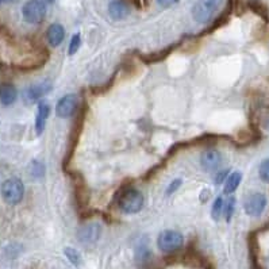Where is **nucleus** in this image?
Listing matches in <instances>:
<instances>
[{"label":"nucleus","instance_id":"9b49d317","mask_svg":"<svg viewBox=\"0 0 269 269\" xmlns=\"http://www.w3.org/2000/svg\"><path fill=\"white\" fill-rule=\"evenodd\" d=\"M108 14L114 20H122L130 14V8L123 0H112L108 4Z\"/></svg>","mask_w":269,"mask_h":269},{"label":"nucleus","instance_id":"ddd939ff","mask_svg":"<svg viewBox=\"0 0 269 269\" xmlns=\"http://www.w3.org/2000/svg\"><path fill=\"white\" fill-rule=\"evenodd\" d=\"M50 115V106L46 103H39L37 118H35V130L37 134H42L46 126V120Z\"/></svg>","mask_w":269,"mask_h":269},{"label":"nucleus","instance_id":"aec40b11","mask_svg":"<svg viewBox=\"0 0 269 269\" xmlns=\"http://www.w3.org/2000/svg\"><path fill=\"white\" fill-rule=\"evenodd\" d=\"M80 45H81L80 34H79V33H76V34L72 37V39H70L69 49H68V54H69V56H74V54H76L77 50L80 49Z\"/></svg>","mask_w":269,"mask_h":269},{"label":"nucleus","instance_id":"423d86ee","mask_svg":"<svg viewBox=\"0 0 269 269\" xmlns=\"http://www.w3.org/2000/svg\"><path fill=\"white\" fill-rule=\"evenodd\" d=\"M266 207V198L262 193H253L250 195L243 203L245 212L250 216H260Z\"/></svg>","mask_w":269,"mask_h":269},{"label":"nucleus","instance_id":"6e6552de","mask_svg":"<svg viewBox=\"0 0 269 269\" xmlns=\"http://www.w3.org/2000/svg\"><path fill=\"white\" fill-rule=\"evenodd\" d=\"M200 164L202 168L207 172H214L222 164V154L218 150H206L202 157H200Z\"/></svg>","mask_w":269,"mask_h":269},{"label":"nucleus","instance_id":"f03ea898","mask_svg":"<svg viewBox=\"0 0 269 269\" xmlns=\"http://www.w3.org/2000/svg\"><path fill=\"white\" fill-rule=\"evenodd\" d=\"M25 195V187L23 183L19 179H8L2 185V196H3L4 202L11 206L20 203L23 199Z\"/></svg>","mask_w":269,"mask_h":269},{"label":"nucleus","instance_id":"f8f14e48","mask_svg":"<svg viewBox=\"0 0 269 269\" xmlns=\"http://www.w3.org/2000/svg\"><path fill=\"white\" fill-rule=\"evenodd\" d=\"M46 37L47 42H49L52 46H58V45L64 41V38H65V29L60 23L50 25L49 29H47Z\"/></svg>","mask_w":269,"mask_h":269},{"label":"nucleus","instance_id":"a878e982","mask_svg":"<svg viewBox=\"0 0 269 269\" xmlns=\"http://www.w3.org/2000/svg\"><path fill=\"white\" fill-rule=\"evenodd\" d=\"M4 2H7V0H0V4H2V3H4Z\"/></svg>","mask_w":269,"mask_h":269},{"label":"nucleus","instance_id":"7ed1b4c3","mask_svg":"<svg viewBox=\"0 0 269 269\" xmlns=\"http://www.w3.org/2000/svg\"><path fill=\"white\" fill-rule=\"evenodd\" d=\"M22 14L27 23L38 25L46 16V6L42 0H29L22 8Z\"/></svg>","mask_w":269,"mask_h":269},{"label":"nucleus","instance_id":"cd10ccee","mask_svg":"<svg viewBox=\"0 0 269 269\" xmlns=\"http://www.w3.org/2000/svg\"><path fill=\"white\" fill-rule=\"evenodd\" d=\"M266 126H268V129H269V120H268V123H266Z\"/></svg>","mask_w":269,"mask_h":269},{"label":"nucleus","instance_id":"f3484780","mask_svg":"<svg viewBox=\"0 0 269 269\" xmlns=\"http://www.w3.org/2000/svg\"><path fill=\"white\" fill-rule=\"evenodd\" d=\"M234 207H235L234 198H230V199L227 200L226 203L223 204V215H225L227 222H230L231 216H233V214H234Z\"/></svg>","mask_w":269,"mask_h":269},{"label":"nucleus","instance_id":"4468645a","mask_svg":"<svg viewBox=\"0 0 269 269\" xmlns=\"http://www.w3.org/2000/svg\"><path fill=\"white\" fill-rule=\"evenodd\" d=\"M18 92L14 85L11 84H2L0 85V102L4 106H11L16 100Z\"/></svg>","mask_w":269,"mask_h":269},{"label":"nucleus","instance_id":"6ab92c4d","mask_svg":"<svg viewBox=\"0 0 269 269\" xmlns=\"http://www.w3.org/2000/svg\"><path fill=\"white\" fill-rule=\"evenodd\" d=\"M258 175H260V179H261L264 183H269V158L264 160V161L260 164Z\"/></svg>","mask_w":269,"mask_h":269},{"label":"nucleus","instance_id":"bb28decb","mask_svg":"<svg viewBox=\"0 0 269 269\" xmlns=\"http://www.w3.org/2000/svg\"><path fill=\"white\" fill-rule=\"evenodd\" d=\"M47 2H49V3H53L54 0H47Z\"/></svg>","mask_w":269,"mask_h":269},{"label":"nucleus","instance_id":"39448f33","mask_svg":"<svg viewBox=\"0 0 269 269\" xmlns=\"http://www.w3.org/2000/svg\"><path fill=\"white\" fill-rule=\"evenodd\" d=\"M157 245L164 253H172L175 250L180 249L183 245V235L179 231L165 230L158 235Z\"/></svg>","mask_w":269,"mask_h":269},{"label":"nucleus","instance_id":"b1692460","mask_svg":"<svg viewBox=\"0 0 269 269\" xmlns=\"http://www.w3.org/2000/svg\"><path fill=\"white\" fill-rule=\"evenodd\" d=\"M180 185H181V180H179V179H177V180H175V181H172V183H170V185H169V188L166 189V195H170V193L175 192L177 188H180Z\"/></svg>","mask_w":269,"mask_h":269},{"label":"nucleus","instance_id":"2eb2a0df","mask_svg":"<svg viewBox=\"0 0 269 269\" xmlns=\"http://www.w3.org/2000/svg\"><path fill=\"white\" fill-rule=\"evenodd\" d=\"M242 180V173L241 172H233L230 176L227 177L226 183H225V193H233L235 189L238 188V185L241 184Z\"/></svg>","mask_w":269,"mask_h":269},{"label":"nucleus","instance_id":"5701e85b","mask_svg":"<svg viewBox=\"0 0 269 269\" xmlns=\"http://www.w3.org/2000/svg\"><path fill=\"white\" fill-rule=\"evenodd\" d=\"M180 0H157L158 6H161L162 8H168V7H172V6H175L176 3H179Z\"/></svg>","mask_w":269,"mask_h":269},{"label":"nucleus","instance_id":"4be33fe9","mask_svg":"<svg viewBox=\"0 0 269 269\" xmlns=\"http://www.w3.org/2000/svg\"><path fill=\"white\" fill-rule=\"evenodd\" d=\"M43 173H45V168L41 162H34L33 164V175L34 176H43Z\"/></svg>","mask_w":269,"mask_h":269},{"label":"nucleus","instance_id":"20e7f679","mask_svg":"<svg viewBox=\"0 0 269 269\" xmlns=\"http://www.w3.org/2000/svg\"><path fill=\"white\" fill-rule=\"evenodd\" d=\"M221 4V0H199L192 8L193 19L198 23H206L211 19Z\"/></svg>","mask_w":269,"mask_h":269},{"label":"nucleus","instance_id":"0eeeda50","mask_svg":"<svg viewBox=\"0 0 269 269\" xmlns=\"http://www.w3.org/2000/svg\"><path fill=\"white\" fill-rule=\"evenodd\" d=\"M79 106V100H77L76 95H65L64 97L60 99L56 107V114L58 118H69L75 114Z\"/></svg>","mask_w":269,"mask_h":269},{"label":"nucleus","instance_id":"dca6fc26","mask_svg":"<svg viewBox=\"0 0 269 269\" xmlns=\"http://www.w3.org/2000/svg\"><path fill=\"white\" fill-rule=\"evenodd\" d=\"M248 4H249V7L253 10L256 14H258L260 16H262L264 19H268V14H266V8L262 6L258 0H249L248 2Z\"/></svg>","mask_w":269,"mask_h":269},{"label":"nucleus","instance_id":"1a4fd4ad","mask_svg":"<svg viewBox=\"0 0 269 269\" xmlns=\"http://www.w3.org/2000/svg\"><path fill=\"white\" fill-rule=\"evenodd\" d=\"M52 89V85L50 83L45 81V83H39V84H34L29 87V88L25 91L23 97L27 103H35L38 102L41 97H43Z\"/></svg>","mask_w":269,"mask_h":269},{"label":"nucleus","instance_id":"412c9836","mask_svg":"<svg viewBox=\"0 0 269 269\" xmlns=\"http://www.w3.org/2000/svg\"><path fill=\"white\" fill-rule=\"evenodd\" d=\"M65 256L68 257V260H69L72 264H75V265H79V264H80V260H81L80 253H79L76 249H72V248H66Z\"/></svg>","mask_w":269,"mask_h":269},{"label":"nucleus","instance_id":"a211bd4d","mask_svg":"<svg viewBox=\"0 0 269 269\" xmlns=\"http://www.w3.org/2000/svg\"><path fill=\"white\" fill-rule=\"evenodd\" d=\"M223 204H225V202H223L222 198H218V199L214 202V204H212V210H211V215L212 218L215 221H218L221 218V215L223 214Z\"/></svg>","mask_w":269,"mask_h":269},{"label":"nucleus","instance_id":"393cba45","mask_svg":"<svg viewBox=\"0 0 269 269\" xmlns=\"http://www.w3.org/2000/svg\"><path fill=\"white\" fill-rule=\"evenodd\" d=\"M226 175H227V170H225V172H221L219 176H218L215 179L216 183H218V184H219V183H222V181L225 180V179H226Z\"/></svg>","mask_w":269,"mask_h":269},{"label":"nucleus","instance_id":"f257e3e1","mask_svg":"<svg viewBox=\"0 0 269 269\" xmlns=\"http://www.w3.org/2000/svg\"><path fill=\"white\" fill-rule=\"evenodd\" d=\"M143 206V195L138 189H126L118 199V207L125 214H137Z\"/></svg>","mask_w":269,"mask_h":269},{"label":"nucleus","instance_id":"9d476101","mask_svg":"<svg viewBox=\"0 0 269 269\" xmlns=\"http://www.w3.org/2000/svg\"><path fill=\"white\" fill-rule=\"evenodd\" d=\"M100 233H102V229L97 223H88L79 230L77 237L80 239V242L93 243L99 239Z\"/></svg>","mask_w":269,"mask_h":269}]
</instances>
